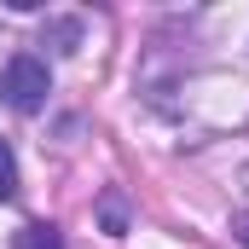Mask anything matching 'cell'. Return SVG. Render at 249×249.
<instances>
[{"label":"cell","mask_w":249,"mask_h":249,"mask_svg":"<svg viewBox=\"0 0 249 249\" xmlns=\"http://www.w3.org/2000/svg\"><path fill=\"white\" fill-rule=\"evenodd\" d=\"M0 93H6L12 110H41L47 93H53V75H47V64L35 58V53H18V58L6 64V75H0Z\"/></svg>","instance_id":"6da1fadb"},{"label":"cell","mask_w":249,"mask_h":249,"mask_svg":"<svg viewBox=\"0 0 249 249\" xmlns=\"http://www.w3.org/2000/svg\"><path fill=\"white\" fill-rule=\"evenodd\" d=\"M12 249H64V232H58V226L29 220V226H18V232H12Z\"/></svg>","instance_id":"7a4b0ae2"},{"label":"cell","mask_w":249,"mask_h":249,"mask_svg":"<svg viewBox=\"0 0 249 249\" xmlns=\"http://www.w3.org/2000/svg\"><path fill=\"white\" fill-rule=\"evenodd\" d=\"M99 214H105V232H110V238H122V232H127V203H122V191H105Z\"/></svg>","instance_id":"3957f363"},{"label":"cell","mask_w":249,"mask_h":249,"mask_svg":"<svg viewBox=\"0 0 249 249\" xmlns=\"http://www.w3.org/2000/svg\"><path fill=\"white\" fill-rule=\"evenodd\" d=\"M18 197V162H12V145L0 139V203Z\"/></svg>","instance_id":"277c9868"},{"label":"cell","mask_w":249,"mask_h":249,"mask_svg":"<svg viewBox=\"0 0 249 249\" xmlns=\"http://www.w3.org/2000/svg\"><path fill=\"white\" fill-rule=\"evenodd\" d=\"M232 238H238V244L249 249V209H244V214H238V220H232Z\"/></svg>","instance_id":"5b68a950"}]
</instances>
